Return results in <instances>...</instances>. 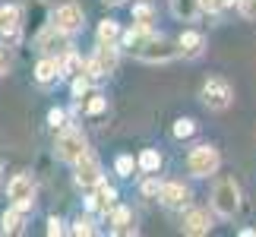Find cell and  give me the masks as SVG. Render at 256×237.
<instances>
[{"label": "cell", "mask_w": 256, "mask_h": 237, "mask_svg": "<svg viewBox=\"0 0 256 237\" xmlns=\"http://www.w3.org/2000/svg\"><path fill=\"white\" fill-rule=\"evenodd\" d=\"M64 73H70V76H82V73H86L82 57H80V54H73V51H66V54H64Z\"/></svg>", "instance_id": "23"}, {"label": "cell", "mask_w": 256, "mask_h": 237, "mask_svg": "<svg viewBox=\"0 0 256 237\" xmlns=\"http://www.w3.org/2000/svg\"><path fill=\"white\" fill-rule=\"evenodd\" d=\"M184 234H190V237H202V234H209L212 228V222H209V212L206 209H190L184 215Z\"/></svg>", "instance_id": "15"}, {"label": "cell", "mask_w": 256, "mask_h": 237, "mask_svg": "<svg viewBox=\"0 0 256 237\" xmlns=\"http://www.w3.org/2000/svg\"><path fill=\"white\" fill-rule=\"evenodd\" d=\"M6 196H10V202L19 206L22 212H32L35 209V180H32V174H16L13 180L6 184Z\"/></svg>", "instance_id": "6"}, {"label": "cell", "mask_w": 256, "mask_h": 237, "mask_svg": "<svg viewBox=\"0 0 256 237\" xmlns=\"http://www.w3.org/2000/svg\"><path fill=\"white\" fill-rule=\"evenodd\" d=\"M0 19H4V10H0Z\"/></svg>", "instance_id": "38"}, {"label": "cell", "mask_w": 256, "mask_h": 237, "mask_svg": "<svg viewBox=\"0 0 256 237\" xmlns=\"http://www.w3.org/2000/svg\"><path fill=\"white\" fill-rule=\"evenodd\" d=\"M48 124H51L54 130H60V126H66V111H60V108L48 111Z\"/></svg>", "instance_id": "30"}, {"label": "cell", "mask_w": 256, "mask_h": 237, "mask_svg": "<svg viewBox=\"0 0 256 237\" xmlns=\"http://www.w3.org/2000/svg\"><path fill=\"white\" fill-rule=\"evenodd\" d=\"M238 0H212V6H209V13H222V10H228V6H234Z\"/></svg>", "instance_id": "33"}, {"label": "cell", "mask_w": 256, "mask_h": 237, "mask_svg": "<svg viewBox=\"0 0 256 237\" xmlns=\"http://www.w3.org/2000/svg\"><path fill=\"white\" fill-rule=\"evenodd\" d=\"M76 108H80L82 114H88V117H98V114L108 111V98H104L102 92H88L86 98H80V102H76Z\"/></svg>", "instance_id": "18"}, {"label": "cell", "mask_w": 256, "mask_h": 237, "mask_svg": "<svg viewBox=\"0 0 256 237\" xmlns=\"http://www.w3.org/2000/svg\"><path fill=\"white\" fill-rule=\"evenodd\" d=\"M133 22L152 26V22H155V10H152L149 4H136V6H133Z\"/></svg>", "instance_id": "25"}, {"label": "cell", "mask_w": 256, "mask_h": 237, "mask_svg": "<svg viewBox=\"0 0 256 237\" xmlns=\"http://www.w3.org/2000/svg\"><path fill=\"white\" fill-rule=\"evenodd\" d=\"M238 13L244 19H250V22H256V0H238Z\"/></svg>", "instance_id": "29"}, {"label": "cell", "mask_w": 256, "mask_h": 237, "mask_svg": "<svg viewBox=\"0 0 256 237\" xmlns=\"http://www.w3.org/2000/svg\"><path fill=\"white\" fill-rule=\"evenodd\" d=\"M0 32H4V42H6V44H16V42H19V35H22V10H19L16 4H6V6H4Z\"/></svg>", "instance_id": "11"}, {"label": "cell", "mask_w": 256, "mask_h": 237, "mask_svg": "<svg viewBox=\"0 0 256 237\" xmlns=\"http://www.w3.org/2000/svg\"><path fill=\"white\" fill-rule=\"evenodd\" d=\"M130 209H126V206H114L111 209V215H108V224H114V231L117 234H126V228H130Z\"/></svg>", "instance_id": "21"}, {"label": "cell", "mask_w": 256, "mask_h": 237, "mask_svg": "<svg viewBox=\"0 0 256 237\" xmlns=\"http://www.w3.org/2000/svg\"><path fill=\"white\" fill-rule=\"evenodd\" d=\"M177 54H180L177 42H168L164 35H155L136 57H140V60H146V64H168V60H174Z\"/></svg>", "instance_id": "7"}, {"label": "cell", "mask_w": 256, "mask_h": 237, "mask_svg": "<svg viewBox=\"0 0 256 237\" xmlns=\"http://www.w3.org/2000/svg\"><path fill=\"white\" fill-rule=\"evenodd\" d=\"M54 152L60 162L66 164H76L80 158L88 155V142H86V136L82 130H76V126H60V133H57V142H54Z\"/></svg>", "instance_id": "2"}, {"label": "cell", "mask_w": 256, "mask_h": 237, "mask_svg": "<svg viewBox=\"0 0 256 237\" xmlns=\"http://www.w3.org/2000/svg\"><path fill=\"white\" fill-rule=\"evenodd\" d=\"M60 73H64V57H54V54H44L35 66V79L42 86H51L54 79H60Z\"/></svg>", "instance_id": "14"}, {"label": "cell", "mask_w": 256, "mask_h": 237, "mask_svg": "<svg viewBox=\"0 0 256 237\" xmlns=\"http://www.w3.org/2000/svg\"><path fill=\"white\" fill-rule=\"evenodd\" d=\"M88 92H92V76H73V98L80 102V98H86Z\"/></svg>", "instance_id": "27"}, {"label": "cell", "mask_w": 256, "mask_h": 237, "mask_svg": "<svg viewBox=\"0 0 256 237\" xmlns=\"http://www.w3.org/2000/svg\"><path fill=\"white\" fill-rule=\"evenodd\" d=\"M86 22V16H82V6H76V4H64V6H57V13H54V26L60 28V32L66 35H73V32H80Z\"/></svg>", "instance_id": "10"}, {"label": "cell", "mask_w": 256, "mask_h": 237, "mask_svg": "<svg viewBox=\"0 0 256 237\" xmlns=\"http://www.w3.org/2000/svg\"><path fill=\"white\" fill-rule=\"evenodd\" d=\"M171 13L174 19H180V22H196L200 13H206L200 0H171Z\"/></svg>", "instance_id": "16"}, {"label": "cell", "mask_w": 256, "mask_h": 237, "mask_svg": "<svg viewBox=\"0 0 256 237\" xmlns=\"http://www.w3.org/2000/svg\"><path fill=\"white\" fill-rule=\"evenodd\" d=\"M200 98H202V104L209 108V111H224V108L234 102V88L224 82V79L212 76V79H206V82H202Z\"/></svg>", "instance_id": "4"}, {"label": "cell", "mask_w": 256, "mask_h": 237, "mask_svg": "<svg viewBox=\"0 0 256 237\" xmlns=\"http://www.w3.org/2000/svg\"><path fill=\"white\" fill-rule=\"evenodd\" d=\"M212 209L222 215V218H234L240 209V186L234 177H218L212 186Z\"/></svg>", "instance_id": "1"}, {"label": "cell", "mask_w": 256, "mask_h": 237, "mask_svg": "<svg viewBox=\"0 0 256 237\" xmlns=\"http://www.w3.org/2000/svg\"><path fill=\"white\" fill-rule=\"evenodd\" d=\"M114 202H117V190H114L111 184H104V180L98 184V186H95V193L86 200V206H88L92 212H111V209H114Z\"/></svg>", "instance_id": "13"}, {"label": "cell", "mask_w": 256, "mask_h": 237, "mask_svg": "<svg viewBox=\"0 0 256 237\" xmlns=\"http://www.w3.org/2000/svg\"><path fill=\"white\" fill-rule=\"evenodd\" d=\"M177 48H180L184 57H200L202 48H206V38H202V32L186 28V32H180V38H177Z\"/></svg>", "instance_id": "17"}, {"label": "cell", "mask_w": 256, "mask_h": 237, "mask_svg": "<svg viewBox=\"0 0 256 237\" xmlns=\"http://www.w3.org/2000/svg\"><path fill=\"white\" fill-rule=\"evenodd\" d=\"M35 44H38V51H42V54H54V57L66 54V48H70V42H66V32H60L54 22L48 26L44 32H38Z\"/></svg>", "instance_id": "8"}, {"label": "cell", "mask_w": 256, "mask_h": 237, "mask_svg": "<svg viewBox=\"0 0 256 237\" xmlns=\"http://www.w3.org/2000/svg\"><path fill=\"white\" fill-rule=\"evenodd\" d=\"M136 168H140V158H133V155H117V162H114V171L120 177H130Z\"/></svg>", "instance_id": "24"}, {"label": "cell", "mask_w": 256, "mask_h": 237, "mask_svg": "<svg viewBox=\"0 0 256 237\" xmlns=\"http://www.w3.org/2000/svg\"><path fill=\"white\" fill-rule=\"evenodd\" d=\"M117 64H120V48H117V44H104V42H98L95 54L86 60V76H92V79L111 76V73L117 70Z\"/></svg>", "instance_id": "3"}, {"label": "cell", "mask_w": 256, "mask_h": 237, "mask_svg": "<svg viewBox=\"0 0 256 237\" xmlns=\"http://www.w3.org/2000/svg\"><path fill=\"white\" fill-rule=\"evenodd\" d=\"M104 4H111V6H120V4H124V0H104Z\"/></svg>", "instance_id": "36"}, {"label": "cell", "mask_w": 256, "mask_h": 237, "mask_svg": "<svg viewBox=\"0 0 256 237\" xmlns=\"http://www.w3.org/2000/svg\"><path fill=\"white\" fill-rule=\"evenodd\" d=\"M0 171H4V155H0Z\"/></svg>", "instance_id": "37"}, {"label": "cell", "mask_w": 256, "mask_h": 237, "mask_svg": "<svg viewBox=\"0 0 256 237\" xmlns=\"http://www.w3.org/2000/svg\"><path fill=\"white\" fill-rule=\"evenodd\" d=\"M222 158H218V149L215 146H196V149L186 155V168H190L193 177H209L218 171Z\"/></svg>", "instance_id": "5"}, {"label": "cell", "mask_w": 256, "mask_h": 237, "mask_svg": "<svg viewBox=\"0 0 256 237\" xmlns=\"http://www.w3.org/2000/svg\"><path fill=\"white\" fill-rule=\"evenodd\" d=\"M158 200L168 206V209H184V206H190V190H186L184 184H177V180H164Z\"/></svg>", "instance_id": "12"}, {"label": "cell", "mask_w": 256, "mask_h": 237, "mask_svg": "<svg viewBox=\"0 0 256 237\" xmlns=\"http://www.w3.org/2000/svg\"><path fill=\"white\" fill-rule=\"evenodd\" d=\"M6 66H10V57H6V51H4V48H0V76L6 73Z\"/></svg>", "instance_id": "34"}, {"label": "cell", "mask_w": 256, "mask_h": 237, "mask_svg": "<svg viewBox=\"0 0 256 237\" xmlns=\"http://www.w3.org/2000/svg\"><path fill=\"white\" fill-rule=\"evenodd\" d=\"M22 209H19V206H10V209L4 212V218H0V231L4 234H19L22 231Z\"/></svg>", "instance_id": "19"}, {"label": "cell", "mask_w": 256, "mask_h": 237, "mask_svg": "<svg viewBox=\"0 0 256 237\" xmlns=\"http://www.w3.org/2000/svg\"><path fill=\"white\" fill-rule=\"evenodd\" d=\"M98 42H104V44H117L124 38V32H120V26L114 22V19H104V22H98Z\"/></svg>", "instance_id": "20"}, {"label": "cell", "mask_w": 256, "mask_h": 237, "mask_svg": "<svg viewBox=\"0 0 256 237\" xmlns=\"http://www.w3.org/2000/svg\"><path fill=\"white\" fill-rule=\"evenodd\" d=\"M102 164H98L95 155H86L76 162V186H82V190H95L98 184H102Z\"/></svg>", "instance_id": "9"}, {"label": "cell", "mask_w": 256, "mask_h": 237, "mask_svg": "<svg viewBox=\"0 0 256 237\" xmlns=\"http://www.w3.org/2000/svg\"><path fill=\"white\" fill-rule=\"evenodd\" d=\"M48 234H51V237H57V234H64V222L57 218V215H51V218H48Z\"/></svg>", "instance_id": "32"}, {"label": "cell", "mask_w": 256, "mask_h": 237, "mask_svg": "<svg viewBox=\"0 0 256 237\" xmlns=\"http://www.w3.org/2000/svg\"><path fill=\"white\" fill-rule=\"evenodd\" d=\"M200 4H202V10H206V13H209V6H212V0H200Z\"/></svg>", "instance_id": "35"}, {"label": "cell", "mask_w": 256, "mask_h": 237, "mask_svg": "<svg viewBox=\"0 0 256 237\" xmlns=\"http://www.w3.org/2000/svg\"><path fill=\"white\" fill-rule=\"evenodd\" d=\"M73 234H76V237H88V234H95L92 218H82V215H80V218L73 222Z\"/></svg>", "instance_id": "28"}, {"label": "cell", "mask_w": 256, "mask_h": 237, "mask_svg": "<svg viewBox=\"0 0 256 237\" xmlns=\"http://www.w3.org/2000/svg\"><path fill=\"white\" fill-rule=\"evenodd\" d=\"M158 168H162V152L158 149H142V155H140V171L155 174Z\"/></svg>", "instance_id": "22"}, {"label": "cell", "mask_w": 256, "mask_h": 237, "mask_svg": "<svg viewBox=\"0 0 256 237\" xmlns=\"http://www.w3.org/2000/svg\"><path fill=\"white\" fill-rule=\"evenodd\" d=\"M196 133V124L190 117H180V120H174V140H190Z\"/></svg>", "instance_id": "26"}, {"label": "cell", "mask_w": 256, "mask_h": 237, "mask_svg": "<svg viewBox=\"0 0 256 237\" xmlns=\"http://www.w3.org/2000/svg\"><path fill=\"white\" fill-rule=\"evenodd\" d=\"M140 190H142V196H158V193H162V180L149 177V180H146V184L140 186Z\"/></svg>", "instance_id": "31"}]
</instances>
